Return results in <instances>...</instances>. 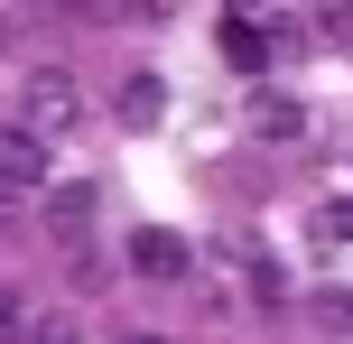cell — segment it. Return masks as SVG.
Masks as SVG:
<instances>
[{"instance_id":"cell-4","label":"cell","mask_w":353,"mask_h":344,"mask_svg":"<svg viewBox=\"0 0 353 344\" xmlns=\"http://www.w3.org/2000/svg\"><path fill=\"white\" fill-rule=\"evenodd\" d=\"M307 130H316V112H307L298 93H251V140H270V149H298Z\"/></svg>"},{"instance_id":"cell-15","label":"cell","mask_w":353,"mask_h":344,"mask_svg":"<svg viewBox=\"0 0 353 344\" xmlns=\"http://www.w3.org/2000/svg\"><path fill=\"white\" fill-rule=\"evenodd\" d=\"M232 10H261V0H232Z\"/></svg>"},{"instance_id":"cell-12","label":"cell","mask_w":353,"mask_h":344,"mask_svg":"<svg viewBox=\"0 0 353 344\" xmlns=\"http://www.w3.org/2000/svg\"><path fill=\"white\" fill-rule=\"evenodd\" d=\"M325 37H335V47H353V0H325V19H316Z\"/></svg>"},{"instance_id":"cell-3","label":"cell","mask_w":353,"mask_h":344,"mask_svg":"<svg viewBox=\"0 0 353 344\" xmlns=\"http://www.w3.org/2000/svg\"><path fill=\"white\" fill-rule=\"evenodd\" d=\"M130 270L168 289V279H186V270H195V252H186V242L168 233V223H130Z\"/></svg>"},{"instance_id":"cell-10","label":"cell","mask_w":353,"mask_h":344,"mask_svg":"<svg viewBox=\"0 0 353 344\" xmlns=\"http://www.w3.org/2000/svg\"><path fill=\"white\" fill-rule=\"evenodd\" d=\"M316 233H325V242H353V196H325V214H316Z\"/></svg>"},{"instance_id":"cell-5","label":"cell","mask_w":353,"mask_h":344,"mask_svg":"<svg viewBox=\"0 0 353 344\" xmlns=\"http://www.w3.org/2000/svg\"><path fill=\"white\" fill-rule=\"evenodd\" d=\"M159 112H168V74L159 65H130L121 93H112V121H121V130H159Z\"/></svg>"},{"instance_id":"cell-13","label":"cell","mask_w":353,"mask_h":344,"mask_svg":"<svg viewBox=\"0 0 353 344\" xmlns=\"http://www.w3.org/2000/svg\"><path fill=\"white\" fill-rule=\"evenodd\" d=\"M121 19H140V28H159V19H176V0H121Z\"/></svg>"},{"instance_id":"cell-6","label":"cell","mask_w":353,"mask_h":344,"mask_svg":"<svg viewBox=\"0 0 353 344\" xmlns=\"http://www.w3.org/2000/svg\"><path fill=\"white\" fill-rule=\"evenodd\" d=\"M93 205H103L93 186H56V196H47V233L56 242H84L93 233Z\"/></svg>"},{"instance_id":"cell-14","label":"cell","mask_w":353,"mask_h":344,"mask_svg":"<svg viewBox=\"0 0 353 344\" xmlns=\"http://www.w3.org/2000/svg\"><path fill=\"white\" fill-rule=\"evenodd\" d=\"M121 344H168V335H121Z\"/></svg>"},{"instance_id":"cell-9","label":"cell","mask_w":353,"mask_h":344,"mask_svg":"<svg viewBox=\"0 0 353 344\" xmlns=\"http://www.w3.org/2000/svg\"><path fill=\"white\" fill-rule=\"evenodd\" d=\"M316 316H325V335H335V344H353V289H325Z\"/></svg>"},{"instance_id":"cell-11","label":"cell","mask_w":353,"mask_h":344,"mask_svg":"<svg viewBox=\"0 0 353 344\" xmlns=\"http://www.w3.org/2000/svg\"><path fill=\"white\" fill-rule=\"evenodd\" d=\"M10 344H74V326H65V316H37V326H19Z\"/></svg>"},{"instance_id":"cell-7","label":"cell","mask_w":353,"mask_h":344,"mask_svg":"<svg viewBox=\"0 0 353 344\" xmlns=\"http://www.w3.org/2000/svg\"><path fill=\"white\" fill-rule=\"evenodd\" d=\"M223 65H232V74H270V28L223 19Z\"/></svg>"},{"instance_id":"cell-8","label":"cell","mask_w":353,"mask_h":344,"mask_svg":"<svg viewBox=\"0 0 353 344\" xmlns=\"http://www.w3.org/2000/svg\"><path fill=\"white\" fill-rule=\"evenodd\" d=\"M261 28H270V65H298V56H307V28H298V19H261Z\"/></svg>"},{"instance_id":"cell-1","label":"cell","mask_w":353,"mask_h":344,"mask_svg":"<svg viewBox=\"0 0 353 344\" xmlns=\"http://www.w3.org/2000/svg\"><path fill=\"white\" fill-rule=\"evenodd\" d=\"M19 121H37V130L65 140V130L84 121V84H74L65 65H28V74H19Z\"/></svg>"},{"instance_id":"cell-2","label":"cell","mask_w":353,"mask_h":344,"mask_svg":"<svg viewBox=\"0 0 353 344\" xmlns=\"http://www.w3.org/2000/svg\"><path fill=\"white\" fill-rule=\"evenodd\" d=\"M47 159H56V130L10 121V140H0V177H10V205H28V186L47 177Z\"/></svg>"}]
</instances>
